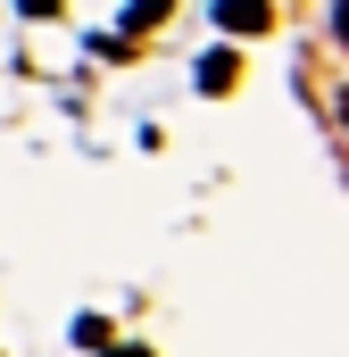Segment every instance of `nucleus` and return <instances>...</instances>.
Here are the masks:
<instances>
[{
  "instance_id": "1",
  "label": "nucleus",
  "mask_w": 349,
  "mask_h": 357,
  "mask_svg": "<svg viewBox=\"0 0 349 357\" xmlns=\"http://www.w3.org/2000/svg\"><path fill=\"white\" fill-rule=\"evenodd\" d=\"M216 25H225V33H266L274 8H266V0H216Z\"/></svg>"
},
{
  "instance_id": "2",
  "label": "nucleus",
  "mask_w": 349,
  "mask_h": 357,
  "mask_svg": "<svg viewBox=\"0 0 349 357\" xmlns=\"http://www.w3.org/2000/svg\"><path fill=\"white\" fill-rule=\"evenodd\" d=\"M233 84H242V59H233V50H208V59H200V91H208V100H225Z\"/></svg>"
},
{
  "instance_id": "3",
  "label": "nucleus",
  "mask_w": 349,
  "mask_h": 357,
  "mask_svg": "<svg viewBox=\"0 0 349 357\" xmlns=\"http://www.w3.org/2000/svg\"><path fill=\"white\" fill-rule=\"evenodd\" d=\"M108 341H117V333H108L100 316H75V349H91V357H100V349H108Z\"/></svg>"
},
{
  "instance_id": "4",
  "label": "nucleus",
  "mask_w": 349,
  "mask_h": 357,
  "mask_svg": "<svg viewBox=\"0 0 349 357\" xmlns=\"http://www.w3.org/2000/svg\"><path fill=\"white\" fill-rule=\"evenodd\" d=\"M158 17H167V0H133V8H125V33H150Z\"/></svg>"
},
{
  "instance_id": "5",
  "label": "nucleus",
  "mask_w": 349,
  "mask_h": 357,
  "mask_svg": "<svg viewBox=\"0 0 349 357\" xmlns=\"http://www.w3.org/2000/svg\"><path fill=\"white\" fill-rule=\"evenodd\" d=\"M333 42L349 50V0H333Z\"/></svg>"
},
{
  "instance_id": "6",
  "label": "nucleus",
  "mask_w": 349,
  "mask_h": 357,
  "mask_svg": "<svg viewBox=\"0 0 349 357\" xmlns=\"http://www.w3.org/2000/svg\"><path fill=\"white\" fill-rule=\"evenodd\" d=\"M17 8H25V17H59V0H17Z\"/></svg>"
},
{
  "instance_id": "7",
  "label": "nucleus",
  "mask_w": 349,
  "mask_h": 357,
  "mask_svg": "<svg viewBox=\"0 0 349 357\" xmlns=\"http://www.w3.org/2000/svg\"><path fill=\"white\" fill-rule=\"evenodd\" d=\"M100 357H150V349H133V341H108V349H100Z\"/></svg>"
},
{
  "instance_id": "8",
  "label": "nucleus",
  "mask_w": 349,
  "mask_h": 357,
  "mask_svg": "<svg viewBox=\"0 0 349 357\" xmlns=\"http://www.w3.org/2000/svg\"><path fill=\"white\" fill-rule=\"evenodd\" d=\"M341 125H349V91H341Z\"/></svg>"
}]
</instances>
